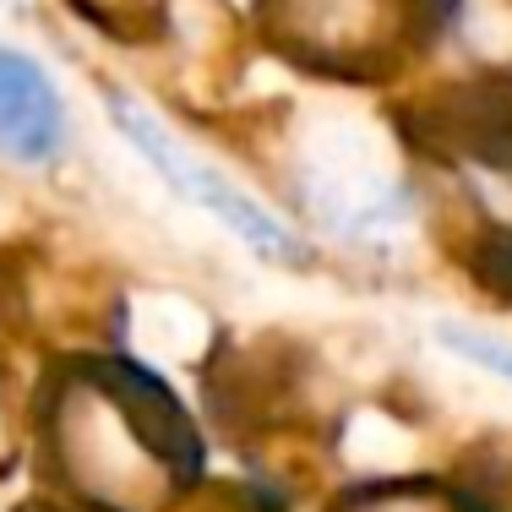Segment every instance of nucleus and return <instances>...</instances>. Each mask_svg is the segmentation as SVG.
<instances>
[{
  "instance_id": "obj_1",
  "label": "nucleus",
  "mask_w": 512,
  "mask_h": 512,
  "mask_svg": "<svg viewBox=\"0 0 512 512\" xmlns=\"http://www.w3.org/2000/svg\"><path fill=\"white\" fill-rule=\"evenodd\" d=\"M109 115H115V126L126 131L131 142H137V153L148 158V164L180 191V197H191V202L202 207V213H213L218 224H224L235 240H246L256 256H267V262H284V267H295L300 256H306V251H300V240L289 235V229L278 224V218L267 213L262 202H251L246 191L235 186V180H224L213 164H202L197 153H186L142 104H131V99H120V93H109Z\"/></svg>"
},
{
  "instance_id": "obj_2",
  "label": "nucleus",
  "mask_w": 512,
  "mask_h": 512,
  "mask_svg": "<svg viewBox=\"0 0 512 512\" xmlns=\"http://www.w3.org/2000/svg\"><path fill=\"white\" fill-rule=\"evenodd\" d=\"M60 137H66V109L44 66L17 50H0V148L22 164H44L55 158Z\"/></svg>"
},
{
  "instance_id": "obj_3",
  "label": "nucleus",
  "mask_w": 512,
  "mask_h": 512,
  "mask_svg": "<svg viewBox=\"0 0 512 512\" xmlns=\"http://www.w3.org/2000/svg\"><path fill=\"white\" fill-rule=\"evenodd\" d=\"M436 338H442L453 355L485 365V371H496V376H507V382H512V344H502V338L474 333V327H458V322H442V327H436Z\"/></svg>"
}]
</instances>
